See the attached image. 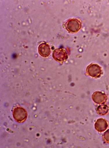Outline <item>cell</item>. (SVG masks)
I'll list each match as a JSON object with an SVG mask.
<instances>
[{"label": "cell", "mask_w": 109, "mask_h": 148, "mask_svg": "<svg viewBox=\"0 0 109 148\" xmlns=\"http://www.w3.org/2000/svg\"><path fill=\"white\" fill-rule=\"evenodd\" d=\"M13 117L19 123L24 121L27 117V113L25 109L21 107L15 108L12 112Z\"/></svg>", "instance_id": "obj_1"}, {"label": "cell", "mask_w": 109, "mask_h": 148, "mask_svg": "<svg viewBox=\"0 0 109 148\" xmlns=\"http://www.w3.org/2000/svg\"><path fill=\"white\" fill-rule=\"evenodd\" d=\"M81 24L80 21L77 19H72L69 20L66 23L67 29L72 33L77 32L80 29Z\"/></svg>", "instance_id": "obj_2"}, {"label": "cell", "mask_w": 109, "mask_h": 148, "mask_svg": "<svg viewBox=\"0 0 109 148\" xmlns=\"http://www.w3.org/2000/svg\"><path fill=\"white\" fill-rule=\"evenodd\" d=\"M86 71L88 75L93 77H99L101 74V69L97 64H91L87 67Z\"/></svg>", "instance_id": "obj_3"}, {"label": "cell", "mask_w": 109, "mask_h": 148, "mask_svg": "<svg viewBox=\"0 0 109 148\" xmlns=\"http://www.w3.org/2000/svg\"><path fill=\"white\" fill-rule=\"evenodd\" d=\"M92 99L93 101L97 104H103L107 101V95L101 91H96L92 95Z\"/></svg>", "instance_id": "obj_4"}, {"label": "cell", "mask_w": 109, "mask_h": 148, "mask_svg": "<svg viewBox=\"0 0 109 148\" xmlns=\"http://www.w3.org/2000/svg\"><path fill=\"white\" fill-rule=\"evenodd\" d=\"M95 128L99 132H103L105 131L108 127V125L107 121L102 118L98 119L96 122Z\"/></svg>", "instance_id": "obj_5"}, {"label": "cell", "mask_w": 109, "mask_h": 148, "mask_svg": "<svg viewBox=\"0 0 109 148\" xmlns=\"http://www.w3.org/2000/svg\"><path fill=\"white\" fill-rule=\"evenodd\" d=\"M53 57L57 60L62 62L67 59V55L66 52L64 50L57 49L54 52Z\"/></svg>", "instance_id": "obj_6"}, {"label": "cell", "mask_w": 109, "mask_h": 148, "mask_svg": "<svg viewBox=\"0 0 109 148\" xmlns=\"http://www.w3.org/2000/svg\"><path fill=\"white\" fill-rule=\"evenodd\" d=\"M38 51L39 53L43 57H47L50 53V47L46 43H42L39 46Z\"/></svg>", "instance_id": "obj_7"}, {"label": "cell", "mask_w": 109, "mask_h": 148, "mask_svg": "<svg viewBox=\"0 0 109 148\" xmlns=\"http://www.w3.org/2000/svg\"><path fill=\"white\" fill-rule=\"evenodd\" d=\"M109 110V107L106 105L99 106L97 108L98 114L100 115H104L106 114Z\"/></svg>", "instance_id": "obj_8"}, {"label": "cell", "mask_w": 109, "mask_h": 148, "mask_svg": "<svg viewBox=\"0 0 109 148\" xmlns=\"http://www.w3.org/2000/svg\"><path fill=\"white\" fill-rule=\"evenodd\" d=\"M104 140L107 143H109V129L104 133L103 135Z\"/></svg>", "instance_id": "obj_9"}]
</instances>
